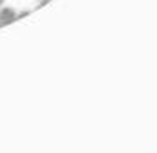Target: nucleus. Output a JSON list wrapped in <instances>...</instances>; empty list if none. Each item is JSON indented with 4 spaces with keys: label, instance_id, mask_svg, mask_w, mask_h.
Instances as JSON below:
<instances>
[{
    "label": "nucleus",
    "instance_id": "nucleus-1",
    "mask_svg": "<svg viewBox=\"0 0 157 153\" xmlns=\"http://www.w3.org/2000/svg\"><path fill=\"white\" fill-rule=\"evenodd\" d=\"M17 20V13L13 7H4L0 9V26H7Z\"/></svg>",
    "mask_w": 157,
    "mask_h": 153
},
{
    "label": "nucleus",
    "instance_id": "nucleus-4",
    "mask_svg": "<svg viewBox=\"0 0 157 153\" xmlns=\"http://www.w3.org/2000/svg\"><path fill=\"white\" fill-rule=\"evenodd\" d=\"M2 4H4V0H0V6H2Z\"/></svg>",
    "mask_w": 157,
    "mask_h": 153
},
{
    "label": "nucleus",
    "instance_id": "nucleus-3",
    "mask_svg": "<svg viewBox=\"0 0 157 153\" xmlns=\"http://www.w3.org/2000/svg\"><path fill=\"white\" fill-rule=\"evenodd\" d=\"M49 0H40V6H44V4H48Z\"/></svg>",
    "mask_w": 157,
    "mask_h": 153
},
{
    "label": "nucleus",
    "instance_id": "nucleus-2",
    "mask_svg": "<svg viewBox=\"0 0 157 153\" xmlns=\"http://www.w3.org/2000/svg\"><path fill=\"white\" fill-rule=\"evenodd\" d=\"M28 15H29V11H22V13L17 15V18H24V17H28Z\"/></svg>",
    "mask_w": 157,
    "mask_h": 153
}]
</instances>
